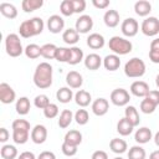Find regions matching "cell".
I'll use <instances>...</instances> for the list:
<instances>
[{
    "label": "cell",
    "mask_w": 159,
    "mask_h": 159,
    "mask_svg": "<svg viewBox=\"0 0 159 159\" xmlns=\"http://www.w3.org/2000/svg\"><path fill=\"white\" fill-rule=\"evenodd\" d=\"M75 101L76 103L80 106V107H87L91 101H92V97H91V93L84 91V89H80L76 94H75Z\"/></svg>",
    "instance_id": "d6a6232c"
},
{
    "label": "cell",
    "mask_w": 159,
    "mask_h": 159,
    "mask_svg": "<svg viewBox=\"0 0 159 159\" xmlns=\"http://www.w3.org/2000/svg\"><path fill=\"white\" fill-rule=\"evenodd\" d=\"M5 50L10 57H19L25 51L17 34H9L5 37Z\"/></svg>",
    "instance_id": "5b68a950"
},
{
    "label": "cell",
    "mask_w": 159,
    "mask_h": 159,
    "mask_svg": "<svg viewBox=\"0 0 159 159\" xmlns=\"http://www.w3.org/2000/svg\"><path fill=\"white\" fill-rule=\"evenodd\" d=\"M0 155L2 159H15L17 157V149L15 145L4 144L0 150Z\"/></svg>",
    "instance_id": "836d02e7"
},
{
    "label": "cell",
    "mask_w": 159,
    "mask_h": 159,
    "mask_svg": "<svg viewBox=\"0 0 159 159\" xmlns=\"http://www.w3.org/2000/svg\"><path fill=\"white\" fill-rule=\"evenodd\" d=\"M120 31L124 36L127 37H133L138 34L139 31V24L135 19L133 17H128L125 20H123L122 25H120Z\"/></svg>",
    "instance_id": "ba28073f"
},
{
    "label": "cell",
    "mask_w": 159,
    "mask_h": 159,
    "mask_svg": "<svg viewBox=\"0 0 159 159\" xmlns=\"http://www.w3.org/2000/svg\"><path fill=\"white\" fill-rule=\"evenodd\" d=\"M37 159H56V155H55V153H52V152L45 150V152H41V153L39 154Z\"/></svg>",
    "instance_id": "816d5d0a"
},
{
    "label": "cell",
    "mask_w": 159,
    "mask_h": 159,
    "mask_svg": "<svg viewBox=\"0 0 159 159\" xmlns=\"http://www.w3.org/2000/svg\"><path fill=\"white\" fill-rule=\"evenodd\" d=\"M34 83L37 88L45 89L52 84V66L48 62H41L34 72Z\"/></svg>",
    "instance_id": "6da1fadb"
},
{
    "label": "cell",
    "mask_w": 159,
    "mask_h": 159,
    "mask_svg": "<svg viewBox=\"0 0 159 159\" xmlns=\"http://www.w3.org/2000/svg\"><path fill=\"white\" fill-rule=\"evenodd\" d=\"M142 32L145 36H155L159 34V20L155 16H149L145 20H143L142 26H140Z\"/></svg>",
    "instance_id": "8992f818"
},
{
    "label": "cell",
    "mask_w": 159,
    "mask_h": 159,
    "mask_svg": "<svg viewBox=\"0 0 159 159\" xmlns=\"http://www.w3.org/2000/svg\"><path fill=\"white\" fill-rule=\"evenodd\" d=\"M150 50H155V51H159V37L154 39V40L150 42Z\"/></svg>",
    "instance_id": "9f6ffc18"
},
{
    "label": "cell",
    "mask_w": 159,
    "mask_h": 159,
    "mask_svg": "<svg viewBox=\"0 0 159 159\" xmlns=\"http://www.w3.org/2000/svg\"><path fill=\"white\" fill-rule=\"evenodd\" d=\"M155 84H157V87L159 88V73H158L157 77H155Z\"/></svg>",
    "instance_id": "91938a15"
},
{
    "label": "cell",
    "mask_w": 159,
    "mask_h": 159,
    "mask_svg": "<svg viewBox=\"0 0 159 159\" xmlns=\"http://www.w3.org/2000/svg\"><path fill=\"white\" fill-rule=\"evenodd\" d=\"M113 159H123L122 157H116V158H113Z\"/></svg>",
    "instance_id": "94428289"
},
{
    "label": "cell",
    "mask_w": 159,
    "mask_h": 159,
    "mask_svg": "<svg viewBox=\"0 0 159 159\" xmlns=\"http://www.w3.org/2000/svg\"><path fill=\"white\" fill-rule=\"evenodd\" d=\"M72 5H73L75 12L80 14V12H83V11H84L87 4H86L84 0H72Z\"/></svg>",
    "instance_id": "7dc6e473"
},
{
    "label": "cell",
    "mask_w": 159,
    "mask_h": 159,
    "mask_svg": "<svg viewBox=\"0 0 159 159\" xmlns=\"http://www.w3.org/2000/svg\"><path fill=\"white\" fill-rule=\"evenodd\" d=\"M92 4L97 9H106L109 6V0H92Z\"/></svg>",
    "instance_id": "681fc988"
},
{
    "label": "cell",
    "mask_w": 159,
    "mask_h": 159,
    "mask_svg": "<svg viewBox=\"0 0 159 159\" xmlns=\"http://www.w3.org/2000/svg\"><path fill=\"white\" fill-rule=\"evenodd\" d=\"M108 109H109V103L106 98H97L92 103V112L98 117L104 116L108 112Z\"/></svg>",
    "instance_id": "5bb4252c"
},
{
    "label": "cell",
    "mask_w": 159,
    "mask_h": 159,
    "mask_svg": "<svg viewBox=\"0 0 159 159\" xmlns=\"http://www.w3.org/2000/svg\"><path fill=\"white\" fill-rule=\"evenodd\" d=\"M157 107H158V106H157L155 103H153L150 99H148L147 97L140 102V111H142L143 113H145V114H150V113H153V112L155 111Z\"/></svg>",
    "instance_id": "60d3db41"
},
{
    "label": "cell",
    "mask_w": 159,
    "mask_h": 159,
    "mask_svg": "<svg viewBox=\"0 0 159 159\" xmlns=\"http://www.w3.org/2000/svg\"><path fill=\"white\" fill-rule=\"evenodd\" d=\"M42 5H43V1H42V0H24L22 4H21L22 10H24L25 12L35 11V10L40 9Z\"/></svg>",
    "instance_id": "d590c367"
},
{
    "label": "cell",
    "mask_w": 159,
    "mask_h": 159,
    "mask_svg": "<svg viewBox=\"0 0 159 159\" xmlns=\"http://www.w3.org/2000/svg\"><path fill=\"white\" fill-rule=\"evenodd\" d=\"M134 11L138 16H148L149 12L152 11V4L147 0H139L134 4Z\"/></svg>",
    "instance_id": "7402d4cb"
},
{
    "label": "cell",
    "mask_w": 159,
    "mask_h": 159,
    "mask_svg": "<svg viewBox=\"0 0 159 159\" xmlns=\"http://www.w3.org/2000/svg\"><path fill=\"white\" fill-rule=\"evenodd\" d=\"M147 153L143 147L133 145L128 152V159H145Z\"/></svg>",
    "instance_id": "74e56055"
},
{
    "label": "cell",
    "mask_w": 159,
    "mask_h": 159,
    "mask_svg": "<svg viewBox=\"0 0 159 159\" xmlns=\"http://www.w3.org/2000/svg\"><path fill=\"white\" fill-rule=\"evenodd\" d=\"M0 12L2 16L7 17V19H15L17 16V9L15 5L10 4V2H1L0 4Z\"/></svg>",
    "instance_id": "484cf974"
},
{
    "label": "cell",
    "mask_w": 159,
    "mask_h": 159,
    "mask_svg": "<svg viewBox=\"0 0 159 159\" xmlns=\"http://www.w3.org/2000/svg\"><path fill=\"white\" fill-rule=\"evenodd\" d=\"M63 142L78 147V145L81 144V142H82V134H81V132H78V130H76V129L68 130V132L65 134Z\"/></svg>",
    "instance_id": "d4e9b609"
},
{
    "label": "cell",
    "mask_w": 159,
    "mask_h": 159,
    "mask_svg": "<svg viewBox=\"0 0 159 159\" xmlns=\"http://www.w3.org/2000/svg\"><path fill=\"white\" fill-rule=\"evenodd\" d=\"M152 137H153V133H152V130L148 127H140L139 129H137V132L134 134V139L139 144L148 143L152 139Z\"/></svg>",
    "instance_id": "ac0fdd59"
},
{
    "label": "cell",
    "mask_w": 159,
    "mask_h": 159,
    "mask_svg": "<svg viewBox=\"0 0 159 159\" xmlns=\"http://www.w3.org/2000/svg\"><path fill=\"white\" fill-rule=\"evenodd\" d=\"M149 159H159V149L152 152L150 155H149Z\"/></svg>",
    "instance_id": "6f0895ef"
},
{
    "label": "cell",
    "mask_w": 159,
    "mask_h": 159,
    "mask_svg": "<svg viewBox=\"0 0 159 159\" xmlns=\"http://www.w3.org/2000/svg\"><path fill=\"white\" fill-rule=\"evenodd\" d=\"M93 27V20L89 15H81L75 24V29L78 34H87Z\"/></svg>",
    "instance_id": "9c48e42d"
},
{
    "label": "cell",
    "mask_w": 159,
    "mask_h": 159,
    "mask_svg": "<svg viewBox=\"0 0 159 159\" xmlns=\"http://www.w3.org/2000/svg\"><path fill=\"white\" fill-rule=\"evenodd\" d=\"M12 140L16 144H25L29 140L30 123L26 119H15L12 122Z\"/></svg>",
    "instance_id": "7a4b0ae2"
},
{
    "label": "cell",
    "mask_w": 159,
    "mask_h": 159,
    "mask_svg": "<svg viewBox=\"0 0 159 159\" xmlns=\"http://www.w3.org/2000/svg\"><path fill=\"white\" fill-rule=\"evenodd\" d=\"M34 104H35L36 108H40V109L43 111V109L50 104V99H48V97H47L46 94H39V96L35 97Z\"/></svg>",
    "instance_id": "7bdbcfd3"
},
{
    "label": "cell",
    "mask_w": 159,
    "mask_h": 159,
    "mask_svg": "<svg viewBox=\"0 0 159 159\" xmlns=\"http://www.w3.org/2000/svg\"><path fill=\"white\" fill-rule=\"evenodd\" d=\"M108 47L109 50L117 55V56H123V55H127L132 51L133 48V45L129 40L124 39V37H120V36H113L109 39V42H108Z\"/></svg>",
    "instance_id": "277c9868"
},
{
    "label": "cell",
    "mask_w": 159,
    "mask_h": 159,
    "mask_svg": "<svg viewBox=\"0 0 159 159\" xmlns=\"http://www.w3.org/2000/svg\"><path fill=\"white\" fill-rule=\"evenodd\" d=\"M15 109H16L17 114H20V116H26V114L30 112V109H31L30 99H29L27 97H20V98L16 101Z\"/></svg>",
    "instance_id": "603a6c76"
},
{
    "label": "cell",
    "mask_w": 159,
    "mask_h": 159,
    "mask_svg": "<svg viewBox=\"0 0 159 159\" xmlns=\"http://www.w3.org/2000/svg\"><path fill=\"white\" fill-rule=\"evenodd\" d=\"M57 114H58V107H57V104H55V103H50V104L43 109V116H45L46 118H48V119H52V118L57 117Z\"/></svg>",
    "instance_id": "ee69618b"
},
{
    "label": "cell",
    "mask_w": 159,
    "mask_h": 159,
    "mask_svg": "<svg viewBox=\"0 0 159 159\" xmlns=\"http://www.w3.org/2000/svg\"><path fill=\"white\" fill-rule=\"evenodd\" d=\"M68 57H70V48H67V47H57L56 57H55L56 61H58V62H68Z\"/></svg>",
    "instance_id": "b9f144b4"
},
{
    "label": "cell",
    "mask_w": 159,
    "mask_h": 159,
    "mask_svg": "<svg viewBox=\"0 0 159 159\" xmlns=\"http://www.w3.org/2000/svg\"><path fill=\"white\" fill-rule=\"evenodd\" d=\"M66 83L70 88H80L83 83V77L77 71H70L66 75Z\"/></svg>",
    "instance_id": "9a60e30c"
},
{
    "label": "cell",
    "mask_w": 159,
    "mask_h": 159,
    "mask_svg": "<svg viewBox=\"0 0 159 159\" xmlns=\"http://www.w3.org/2000/svg\"><path fill=\"white\" fill-rule=\"evenodd\" d=\"M103 21L108 27H116L119 24V12L117 10H107L103 15Z\"/></svg>",
    "instance_id": "ffe728a7"
},
{
    "label": "cell",
    "mask_w": 159,
    "mask_h": 159,
    "mask_svg": "<svg viewBox=\"0 0 159 159\" xmlns=\"http://www.w3.org/2000/svg\"><path fill=\"white\" fill-rule=\"evenodd\" d=\"M147 98L150 99L153 103H155L157 106H159V91L157 89H152L149 91V93L147 94Z\"/></svg>",
    "instance_id": "c3c4849f"
},
{
    "label": "cell",
    "mask_w": 159,
    "mask_h": 159,
    "mask_svg": "<svg viewBox=\"0 0 159 159\" xmlns=\"http://www.w3.org/2000/svg\"><path fill=\"white\" fill-rule=\"evenodd\" d=\"M24 52H25V55H26L27 58L35 60V58H37V57L41 56V47L39 45H36V43H30V45H27L25 47V51Z\"/></svg>",
    "instance_id": "8d00e7d4"
},
{
    "label": "cell",
    "mask_w": 159,
    "mask_h": 159,
    "mask_svg": "<svg viewBox=\"0 0 159 159\" xmlns=\"http://www.w3.org/2000/svg\"><path fill=\"white\" fill-rule=\"evenodd\" d=\"M149 58L153 63H159V51L149 50Z\"/></svg>",
    "instance_id": "db71d44e"
},
{
    "label": "cell",
    "mask_w": 159,
    "mask_h": 159,
    "mask_svg": "<svg viewBox=\"0 0 159 159\" xmlns=\"http://www.w3.org/2000/svg\"><path fill=\"white\" fill-rule=\"evenodd\" d=\"M19 34L21 37L24 39H29V37H32V34H31V30H30V25H29V21L25 20L21 22V25L19 26Z\"/></svg>",
    "instance_id": "f6af8a7d"
},
{
    "label": "cell",
    "mask_w": 159,
    "mask_h": 159,
    "mask_svg": "<svg viewBox=\"0 0 159 159\" xmlns=\"http://www.w3.org/2000/svg\"><path fill=\"white\" fill-rule=\"evenodd\" d=\"M133 125H132V123L125 118V117H123L122 119H119V122L117 123V132L120 134V135H123V137H127V135H129L132 132H133Z\"/></svg>",
    "instance_id": "f1b7e54d"
},
{
    "label": "cell",
    "mask_w": 159,
    "mask_h": 159,
    "mask_svg": "<svg viewBox=\"0 0 159 159\" xmlns=\"http://www.w3.org/2000/svg\"><path fill=\"white\" fill-rule=\"evenodd\" d=\"M75 120L77 124L80 125H84L88 123L89 120V114L86 109H78L76 113H75Z\"/></svg>",
    "instance_id": "ab89813d"
},
{
    "label": "cell",
    "mask_w": 159,
    "mask_h": 159,
    "mask_svg": "<svg viewBox=\"0 0 159 159\" xmlns=\"http://www.w3.org/2000/svg\"><path fill=\"white\" fill-rule=\"evenodd\" d=\"M150 88L149 84L144 81H134L130 84V93L135 97H147V94L149 93Z\"/></svg>",
    "instance_id": "4fadbf2b"
},
{
    "label": "cell",
    "mask_w": 159,
    "mask_h": 159,
    "mask_svg": "<svg viewBox=\"0 0 159 159\" xmlns=\"http://www.w3.org/2000/svg\"><path fill=\"white\" fill-rule=\"evenodd\" d=\"M124 117L132 123L133 127H137L140 122V117H139V113L137 111V108L134 106H127L125 109H124Z\"/></svg>",
    "instance_id": "cb8c5ba5"
},
{
    "label": "cell",
    "mask_w": 159,
    "mask_h": 159,
    "mask_svg": "<svg viewBox=\"0 0 159 159\" xmlns=\"http://www.w3.org/2000/svg\"><path fill=\"white\" fill-rule=\"evenodd\" d=\"M17 159H36V157H35V154L32 152H22L17 157Z\"/></svg>",
    "instance_id": "11a10c76"
},
{
    "label": "cell",
    "mask_w": 159,
    "mask_h": 159,
    "mask_svg": "<svg viewBox=\"0 0 159 159\" xmlns=\"http://www.w3.org/2000/svg\"><path fill=\"white\" fill-rule=\"evenodd\" d=\"M65 27V20L60 15H51L47 20V29L52 34H60Z\"/></svg>",
    "instance_id": "7c38bea8"
},
{
    "label": "cell",
    "mask_w": 159,
    "mask_h": 159,
    "mask_svg": "<svg viewBox=\"0 0 159 159\" xmlns=\"http://www.w3.org/2000/svg\"><path fill=\"white\" fill-rule=\"evenodd\" d=\"M56 51H57V46L53 43H45L43 46H41V56L45 57L46 60L55 58Z\"/></svg>",
    "instance_id": "e575fe53"
},
{
    "label": "cell",
    "mask_w": 159,
    "mask_h": 159,
    "mask_svg": "<svg viewBox=\"0 0 159 159\" xmlns=\"http://www.w3.org/2000/svg\"><path fill=\"white\" fill-rule=\"evenodd\" d=\"M10 138V133H9V130L6 129V128H0V142L1 143H5V142H7V139Z\"/></svg>",
    "instance_id": "f5cc1de1"
},
{
    "label": "cell",
    "mask_w": 159,
    "mask_h": 159,
    "mask_svg": "<svg viewBox=\"0 0 159 159\" xmlns=\"http://www.w3.org/2000/svg\"><path fill=\"white\" fill-rule=\"evenodd\" d=\"M103 66L106 70L108 71H117L120 66V58L119 56L112 53V55H107L103 58Z\"/></svg>",
    "instance_id": "d6986e66"
},
{
    "label": "cell",
    "mask_w": 159,
    "mask_h": 159,
    "mask_svg": "<svg viewBox=\"0 0 159 159\" xmlns=\"http://www.w3.org/2000/svg\"><path fill=\"white\" fill-rule=\"evenodd\" d=\"M83 61H84L86 68H88V70H91V71L98 70V68L101 67V65H102V58H101V56L97 55V53H89V55H87Z\"/></svg>",
    "instance_id": "e0dca14e"
},
{
    "label": "cell",
    "mask_w": 159,
    "mask_h": 159,
    "mask_svg": "<svg viewBox=\"0 0 159 159\" xmlns=\"http://www.w3.org/2000/svg\"><path fill=\"white\" fill-rule=\"evenodd\" d=\"M60 11L63 16H71L75 14L73 10V5H72V0H63L60 4Z\"/></svg>",
    "instance_id": "f35d334b"
},
{
    "label": "cell",
    "mask_w": 159,
    "mask_h": 159,
    "mask_svg": "<svg viewBox=\"0 0 159 159\" xmlns=\"http://www.w3.org/2000/svg\"><path fill=\"white\" fill-rule=\"evenodd\" d=\"M62 40L67 45H76L80 41V34L76 31V29H67L62 34Z\"/></svg>",
    "instance_id": "4316f807"
},
{
    "label": "cell",
    "mask_w": 159,
    "mask_h": 159,
    "mask_svg": "<svg viewBox=\"0 0 159 159\" xmlns=\"http://www.w3.org/2000/svg\"><path fill=\"white\" fill-rule=\"evenodd\" d=\"M72 119H75V116H73L72 111L71 109H63L60 113V117H58V127L62 128V129L67 128L72 123Z\"/></svg>",
    "instance_id": "83f0119b"
},
{
    "label": "cell",
    "mask_w": 159,
    "mask_h": 159,
    "mask_svg": "<svg viewBox=\"0 0 159 159\" xmlns=\"http://www.w3.org/2000/svg\"><path fill=\"white\" fill-rule=\"evenodd\" d=\"M145 63L139 57H133L124 65V73L129 78H139L145 73Z\"/></svg>",
    "instance_id": "3957f363"
},
{
    "label": "cell",
    "mask_w": 159,
    "mask_h": 159,
    "mask_svg": "<svg viewBox=\"0 0 159 159\" xmlns=\"http://www.w3.org/2000/svg\"><path fill=\"white\" fill-rule=\"evenodd\" d=\"M16 98V93L12 89V87L5 82H2L0 84V101L4 104H10L15 101Z\"/></svg>",
    "instance_id": "30bf717a"
},
{
    "label": "cell",
    "mask_w": 159,
    "mask_h": 159,
    "mask_svg": "<svg viewBox=\"0 0 159 159\" xmlns=\"http://www.w3.org/2000/svg\"><path fill=\"white\" fill-rule=\"evenodd\" d=\"M31 140L35 143V144H42L46 142L47 139V129L45 125L42 124H36L32 129H31Z\"/></svg>",
    "instance_id": "8fae6325"
},
{
    "label": "cell",
    "mask_w": 159,
    "mask_h": 159,
    "mask_svg": "<svg viewBox=\"0 0 159 159\" xmlns=\"http://www.w3.org/2000/svg\"><path fill=\"white\" fill-rule=\"evenodd\" d=\"M91 159H108V154L104 150H96L92 154Z\"/></svg>",
    "instance_id": "f907efd6"
},
{
    "label": "cell",
    "mask_w": 159,
    "mask_h": 159,
    "mask_svg": "<svg viewBox=\"0 0 159 159\" xmlns=\"http://www.w3.org/2000/svg\"><path fill=\"white\" fill-rule=\"evenodd\" d=\"M109 148L113 153L116 154H123L127 152L128 149V144L124 139H120V138H113L111 142H109Z\"/></svg>",
    "instance_id": "44dd1931"
},
{
    "label": "cell",
    "mask_w": 159,
    "mask_h": 159,
    "mask_svg": "<svg viewBox=\"0 0 159 159\" xmlns=\"http://www.w3.org/2000/svg\"><path fill=\"white\" fill-rule=\"evenodd\" d=\"M61 150H62V153H63L66 157H73V155H76V153H77V147L63 142V143H62V147H61Z\"/></svg>",
    "instance_id": "bcb514c9"
},
{
    "label": "cell",
    "mask_w": 159,
    "mask_h": 159,
    "mask_svg": "<svg viewBox=\"0 0 159 159\" xmlns=\"http://www.w3.org/2000/svg\"><path fill=\"white\" fill-rule=\"evenodd\" d=\"M82 60H83V51L77 46L70 47V57H68V62L67 63L75 66V65H78Z\"/></svg>",
    "instance_id": "f546056e"
},
{
    "label": "cell",
    "mask_w": 159,
    "mask_h": 159,
    "mask_svg": "<svg viewBox=\"0 0 159 159\" xmlns=\"http://www.w3.org/2000/svg\"><path fill=\"white\" fill-rule=\"evenodd\" d=\"M104 43H106L104 37L101 34L93 32L87 37V46L91 47L92 50H99L104 46Z\"/></svg>",
    "instance_id": "2e32d148"
},
{
    "label": "cell",
    "mask_w": 159,
    "mask_h": 159,
    "mask_svg": "<svg viewBox=\"0 0 159 159\" xmlns=\"http://www.w3.org/2000/svg\"><path fill=\"white\" fill-rule=\"evenodd\" d=\"M154 142H155V144L159 147V132L155 133V135H154Z\"/></svg>",
    "instance_id": "680465c9"
},
{
    "label": "cell",
    "mask_w": 159,
    "mask_h": 159,
    "mask_svg": "<svg viewBox=\"0 0 159 159\" xmlns=\"http://www.w3.org/2000/svg\"><path fill=\"white\" fill-rule=\"evenodd\" d=\"M56 98L61 103H68L73 98V92H72V89L70 87H61L56 92Z\"/></svg>",
    "instance_id": "1f68e13d"
},
{
    "label": "cell",
    "mask_w": 159,
    "mask_h": 159,
    "mask_svg": "<svg viewBox=\"0 0 159 159\" xmlns=\"http://www.w3.org/2000/svg\"><path fill=\"white\" fill-rule=\"evenodd\" d=\"M29 21V25H30V30H31V34L32 36H36V35H40L45 27V24H43V20L41 17H32Z\"/></svg>",
    "instance_id": "4dcf8cb0"
},
{
    "label": "cell",
    "mask_w": 159,
    "mask_h": 159,
    "mask_svg": "<svg viewBox=\"0 0 159 159\" xmlns=\"http://www.w3.org/2000/svg\"><path fill=\"white\" fill-rule=\"evenodd\" d=\"M129 92L124 88H116L111 93V102L117 107H123L129 103Z\"/></svg>",
    "instance_id": "52a82bcc"
}]
</instances>
